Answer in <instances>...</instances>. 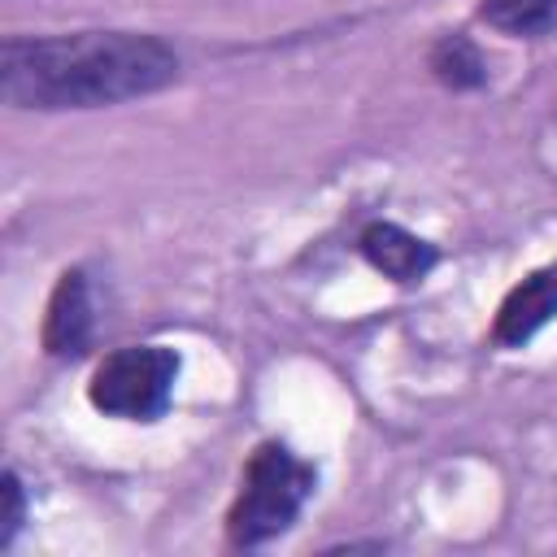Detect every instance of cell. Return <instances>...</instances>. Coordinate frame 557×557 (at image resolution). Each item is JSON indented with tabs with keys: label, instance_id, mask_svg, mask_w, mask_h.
I'll use <instances>...</instances> for the list:
<instances>
[{
	"label": "cell",
	"instance_id": "1",
	"mask_svg": "<svg viewBox=\"0 0 557 557\" xmlns=\"http://www.w3.org/2000/svg\"><path fill=\"white\" fill-rule=\"evenodd\" d=\"M183 57L148 30L9 35L0 44V96L13 109H109L174 87Z\"/></svg>",
	"mask_w": 557,
	"mask_h": 557
},
{
	"label": "cell",
	"instance_id": "2",
	"mask_svg": "<svg viewBox=\"0 0 557 557\" xmlns=\"http://www.w3.org/2000/svg\"><path fill=\"white\" fill-rule=\"evenodd\" d=\"M318 492V466L283 440H261L239 474V492L226 509L231 548H265L296 527Z\"/></svg>",
	"mask_w": 557,
	"mask_h": 557
},
{
	"label": "cell",
	"instance_id": "3",
	"mask_svg": "<svg viewBox=\"0 0 557 557\" xmlns=\"http://www.w3.org/2000/svg\"><path fill=\"white\" fill-rule=\"evenodd\" d=\"M183 357L170 344H126L96 361L87 400L96 413L117 422H157L174 400Z\"/></svg>",
	"mask_w": 557,
	"mask_h": 557
},
{
	"label": "cell",
	"instance_id": "4",
	"mask_svg": "<svg viewBox=\"0 0 557 557\" xmlns=\"http://www.w3.org/2000/svg\"><path fill=\"white\" fill-rule=\"evenodd\" d=\"M96 335V313H91V287L87 274L78 265L61 270L44 309V326H39V344L52 361H78L91 348Z\"/></svg>",
	"mask_w": 557,
	"mask_h": 557
},
{
	"label": "cell",
	"instance_id": "5",
	"mask_svg": "<svg viewBox=\"0 0 557 557\" xmlns=\"http://www.w3.org/2000/svg\"><path fill=\"white\" fill-rule=\"evenodd\" d=\"M357 252L374 274H383L396 287H418L440 265V248L431 239H422L387 218H374L357 231Z\"/></svg>",
	"mask_w": 557,
	"mask_h": 557
},
{
	"label": "cell",
	"instance_id": "6",
	"mask_svg": "<svg viewBox=\"0 0 557 557\" xmlns=\"http://www.w3.org/2000/svg\"><path fill=\"white\" fill-rule=\"evenodd\" d=\"M557 318V261L531 270L522 283H513L492 318V344L500 348H527L548 322Z\"/></svg>",
	"mask_w": 557,
	"mask_h": 557
},
{
	"label": "cell",
	"instance_id": "7",
	"mask_svg": "<svg viewBox=\"0 0 557 557\" xmlns=\"http://www.w3.org/2000/svg\"><path fill=\"white\" fill-rule=\"evenodd\" d=\"M426 70L448 91H483L492 83V70H487L483 48L470 35H461V30H448V35H440L426 48Z\"/></svg>",
	"mask_w": 557,
	"mask_h": 557
},
{
	"label": "cell",
	"instance_id": "8",
	"mask_svg": "<svg viewBox=\"0 0 557 557\" xmlns=\"http://www.w3.org/2000/svg\"><path fill=\"white\" fill-rule=\"evenodd\" d=\"M479 22L509 39H548L557 35V0H479Z\"/></svg>",
	"mask_w": 557,
	"mask_h": 557
},
{
	"label": "cell",
	"instance_id": "9",
	"mask_svg": "<svg viewBox=\"0 0 557 557\" xmlns=\"http://www.w3.org/2000/svg\"><path fill=\"white\" fill-rule=\"evenodd\" d=\"M0 505H4V513H0V548H13V540L22 535L26 513H30V492H26V483H22V474L13 466H4V474H0Z\"/></svg>",
	"mask_w": 557,
	"mask_h": 557
}]
</instances>
